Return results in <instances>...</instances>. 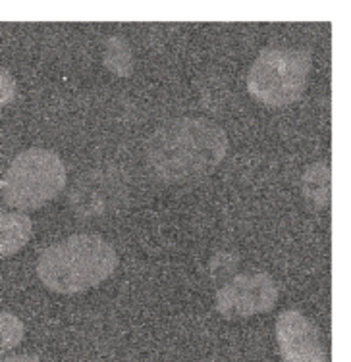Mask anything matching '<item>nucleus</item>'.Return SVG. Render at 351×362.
<instances>
[{
  "mask_svg": "<svg viewBox=\"0 0 351 362\" xmlns=\"http://www.w3.org/2000/svg\"><path fill=\"white\" fill-rule=\"evenodd\" d=\"M228 146V135L212 119L183 116L153 133L145 160L156 180L178 185L211 175L226 158Z\"/></svg>",
  "mask_w": 351,
  "mask_h": 362,
  "instance_id": "1",
  "label": "nucleus"
},
{
  "mask_svg": "<svg viewBox=\"0 0 351 362\" xmlns=\"http://www.w3.org/2000/svg\"><path fill=\"white\" fill-rule=\"evenodd\" d=\"M118 268V255L100 235H71L50 245L37 260L42 286L60 295H76L100 286Z\"/></svg>",
  "mask_w": 351,
  "mask_h": 362,
  "instance_id": "2",
  "label": "nucleus"
},
{
  "mask_svg": "<svg viewBox=\"0 0 351 362\" xmlns=\"http://www.w3.org/2000/svg\"><path fill=\"white\" fill-rule=\"evenodd\" d=\"M66 166L50 148H28L10 162L0 181V193L8 206L37 210L66 187Z\"/></svg>",
  "mask_w": 351,
  "mask_h": 362,
  "instance_id": "3",
  "label": "nucleus"
},
{
  "mask_svg": "<svg viewBox=\"0 0 351 362\" xmlns=\"http://www.w3.org/2000/svg\"><path fill=\"white\" fill-rule=\"evenodd\" d=\"M311 64L309 50L284 47L260 50L247 74V90L268 108L294 105L305 93Z\"/></svg>",
  "mask_w": 351,
  "mask_h": 362,
  "instance_id": "4",
  "label": "nucleus"
},
{
  "mask_svg": "<svg viewBox=\"0 0 351 362\" xmlns=\"http://www.w3.org/2000/svg\"><path fill=\"white\" fill-rule=\"evenodd\" d=\"M278 284L267 272L238 274L217 291V310L226 320H243L272 310L278 303Z\"/></svg>",
  "mask_w": 351,
  "mask_h": 362,
  "instance_id": "5",
  "label": "nucleus"
},
{
  "mask_svg": "<svg viewBox=\"0 0 351 362\" xmlns=\"http://www.w3.org/2000/svg\"><path fill=\"white\" fill-rule=\"evenodd\" d=\"M276 341L284 362H328L321 334L299 310H284L276 320Z\"/></svg>",
  "mask_w": 351,
  "mask_h": 362,
  "instance_id": "6",
  "label": "nucleus"
},
{
  "mask_svg": "<svg viewBox=\"0 0 351 362\" xmlns=\"http://www.w3.org/2000/svg\"><path fill=\"white\" fill-rule=\"evenodd\" d=\"M120 187L105 177H85L78 183V189L71 193L70 202H74L76 212L84 216L105 214L106 210L118 202Z\"/></svg>",
  "mask_w": 351,
  "mask_h": 362,
  "instance_id": "7",
  "label": "nucleus"
},
{
  "mask_svg": "<svg viewBox=\"0 0 351 362\" xmlns=\"http://www.w3.org/2000/svg\"><path fill=\"white\" fill-rule=\"evenodd\" d=\"M33 235V222L23 212L0 214V258L21 251Z\"/></svg>",
  "mask_w": 351,
  "mask_h": 362,
  "instance_id": "8",
  "label": "nucleus"
},
{
  "mask_svg": "<svg viewBox=\"0 0 351 362\" xmlns=\"http://www.w3.org/2000/svg\"><path fill=\"white\" fill-rule=\"evenodd\" d=\"M303 195L315 206H328L330 202V168L326 162L311 164L303 174Z\"/></svg>",
  "mask_w": 351,
  "mask_h": 362,
  "instance_id": "9",
  "label": "nucleus"
},
{
  "mask_svg": "<svg viewBox=\"0 0 351 362\" xmlns=\"http://www.w3.org/2000/svg\"><path fill=\"white\" fill-rule=\"evenodd\" d=\"M103 64H105L108 70L113 71L114 76H130L132 70H134V52H132L130 42H127L124 37H108V41H106L105 45Z\"/></svg>",
  "mask_w": 351,
  "mask_h": 362,
  "instance_id": "10",
  "label": "nucleus"
},
{
  "mask_svg": "<svg viewBox=\"0 0 351 362\" xmlns=\"http://www.w3.org/2000/svg\"><path fill=\"white\" fill-rule=\"evenodd\" d=\"M23 335H25V326L18 316L0 313V355L18 347L23 341Z\"/></svg>",
  "mask_w": 351,
  "mask_h": 362,
  "instance_id": "11",
  "label": "nucleus"
},
{
  "mask_svg": "<svg viewBox=\"0 0 351 362\" xmlns=\"http://www.w3.org/2000/svg\"><path fill=\"white\" fill-rule=\"evenodd\" d=\"M16 95H18L16 79L10 71L0 66V106H8L10 103H14Z\"/></svg>",
  "mask_w": 351,
  "mask_h": 362,
  "instance_id": "12",
  "label": "nucleus"
},
{
  "mask_svg": "<svg viewBox=\"0 0 351 362\" xmlns=\"http://www.w3.org/2000/svg\"><path fill=\"white\" fill-rule=\"evenodd\" d=\"M4 362H41V361L33 355H14V356H10V358H6Z\"/></svg>",
  "mask_w": 351,
  "mask_h": 362,
  "instance_id": "13",
  "label": "nucleus"
}]
</instances>
